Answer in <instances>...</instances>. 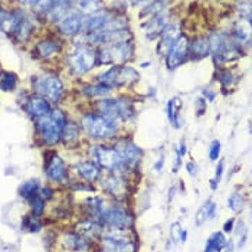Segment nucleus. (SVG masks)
Wrapping results in <instances>:
<instances>
[{"mask_svg": "<svg viewBox=\"0 0 252 252\" xmlns=\"http://www.w3.org/2000/svg\"><path fill=\"white\" fill-rule=\"evenodd\" d=\"M82 128L91 140L102 141L116 136L118 131V124L116 120H111L102 114L90 113L82 118Z\"/></svg>", "mask_w": 252, "mask_h": 252, "instance_id": "1", "label": "nucleus"}, {"mask_svg": "<svg viewBox=\"0 0 252 252\" xmlns=\"http://www.w3.org/2000/svg\"><path fill=\"white\" fill-rule=\"evenodd\" d=\"M66 123H68V120H66L65 113L57 108V110H51V113L45 117L38 118L36 120V128H38L42 140L46 144L54 146L62 138V133H63Z\"/></svg>", "mask_w": 252, "mask_h": 252, "instance_id": "2", "label": "nucleus"}, {"mask_svg": "<svg viewBox=\"0 0 252 252\" xmlns=\"http://www.w3.org/2000/svg\"><path fill=\"white\" fill-rule=\"evenodd\" d=\"M99 223L104 229H118V231H130L134 226V216L124 205H107L104 212L99 216Z\"/></svg>", "mask_w": 252, "mask_h": 252, "instance_id": "3", "label": "nucleus"}, {"mask_svg": "<svg viewBox=\"0 0 252 252\" xmlns=\"http://www.w3.org/2000/svg\"><path fill=\"white\" fill-rule=\"evenodd\" d=\"M90 157H91L93 163H95L99 169L107 170L108 173L121 175L126 172V169L121 163V158L114 147L94 144L90 147Z\"/></svg>", "mask_w": 252, "mask_h": 252, "instance_id": "4", "label": "nucleus"}, {"mask_svg": "<svg viewBox=\"0 0 252 252\" xmlns=\"http://www.w3.org/2000/svg\"><path fill=\"white\" fill-rule=\"evenodd\" d=\"M66 63L72 74L78 77L85 75L97 65V52L87 45H78L72 52L68 54Z\"/></svg>", "mask_w": 252, "mask_h": 252, "instance_id": "5", "label": "nucleus"}, {"mask_svg": "<svg viewBox=\"0 0 252 252\" xmlns=\"http://www.w3.org/2000/svg\"><path fill=\"white\" fill-rule=\"evenodd\" d=\"M99 114L111 120H130L134 117V105L127 98H104L97 104Z\"/></svg>", "mask_w": 252, "mask_h": 252, "instance_id": "6", "label": "nucleus"}, {"mask_svg": "<svg viewBox=\"0 0 252 252\" xmlns=\"http://www.w3.org/2000/svg\"><path fill=\"white\" fill-rule=\"evenodd\" d=\"M102 252H136V244L128 231L104 229L101 235Z\"/></svg>", "mask_w": 252, "mask_h": 252, "instance_id": "7", "label": "nucleus"}, {"mask_svg": "<svg viewBox=\"0 0 252 252\" xmlns=\"http://www.w3.org/2000/svg\"><path fill=\"white\" fill-rule=\"evenodd\" d=\"M134 48L131 42L114 43L102 46L97 54V63L99 65H120L133 57Z\"/></svg>", "mask_w": 252, "mask_h": 252, "instance_id": "8", "label": "nucleus"}, {"mask_svg": "<svg viewBox=\"0 0 252 252\" xmlns=\"http://www.w3.org/2000/svg\"><path fill=\"white\" fill-rule=\"evenodd\" d=\"M35 90L46 101H51V102H58L63 94L62 81L57 75H43V77L36 78Z\"/></svg>", "mask_w": 252, "mask_h": 252, "instance_id": "9", "label": "nucleus"}, {"mask_svg": "<svg viewBox=\"0 0 252 252\" xmlns=\"http://www.w3.org/2000/svg\"><path fill=\"white\" fill-rule=\"evenodd\" d=\"M114 149L117 150V153L121 158V163L124 166L126 170H133L138 166V163L141 161L143 157V152L141 149L137 146L136 143H133L131 140H120L114 146Z\"/></svg>", "mask_w": 252, "mask_h": 252, "instance_id": "10", "label": "nucleus"}, {"mask_svg": "<svg viewBox=\"0 0 252 252\" xmlns=\"http://www.w3.org/2000/svg\"><path fill=\"white\" fill-rule=\"evenodd\" d=\"M189 54V39L186 36H180L175 42V45L172 46V49L169 51L167 57H166V65L170 71H173L176 68H179Z\"/></svg>", "mask_w": 252, "mask_h": 252, "instance_id": "11", "label": "nucleus"}, {"mask_svg": "<svg viewBox=\"0 0 252 252\" xmlns=\"http://www.w3.org/2000/svg\"><path fill=\"white\" fill-rule=\"evenodd\" d=\"M114 13L110 10H98L94 15H88L84 16V28L82 31H85L87 33H93V32H99V31H105L107 26L110 25V22L114 19Z\"/></svg>", "mask_w": 252, "mask_h": 252, "instance_id": "12", "label": "nucleus"}, {"mask_svg": "<svg viewBox=\"0 0 252 252\" xmlns=\"http://www.w3.org/2000/svg\"><path fill=\"white\" fill-rule=\"evenodd\" d=\"M45 173L49 177V180L55 183H62L68 177V169L65 161L55 153H51L49 157L45 160Z\"/></svg>", "mask_w": 252, "mask_h": 252, "instance_id": "13", "label": "nucleus"}, {"mask_svg": "<svg viewBox=\"0 0 252 252\" xmlns=\"http://www.w3.org/2000/svg\"><path fill=\"white\" fill-rule=\"evenodd\" d=\"M84 28V15L79 12L68 13L58 22V31L63 36H77Z\"/></svg>", "mask_w": 252, "mask_h": 252, "instance_id": "14", "label": "nucleus"}, {"mask_svg": "<svg viewBox=\"0 0 252 252\" xmlns=\"http://www.w3.org/2000/svg\"><path fill=\"white\" fill-rule=\"evenodd\" d=\"M101 188L110 196L121 197L127 192V180L123 177V175L110 173V175L101 177Z\"/></svg>", "mask_w": 252, "mask_h": 252, "instance_id": "15", "label": "nucleus"}, {"mask_svg": "<svg viewBox=\"0 0 252 252\" xmlns=\"http://www.w3.org/2000/svg\"><path fill=\"white\" fill-rule=\"evenodd\" d=\"M75 229H77V233H79L81 236H84L87 239H90V241L101 238V235L104 232V226L99 223V220L93 219V218H87V219L79 220Z\"/></svg>", "mask_w": 252, "mask_h": 252, "instance_id": "16", "label": "nucleus"}, {"mask_svg": "<svg viewBox=\"0 0 252 252\" xmlns=\"http://www.w3.org/2000/svg\"><path fill=\"white\" fill-rule=\"evenodd\" d=\"M74 172L77 173L81 179L90 182V183H95L97 180L101 179V169L98 167L95 163H93L91 160H84V161H78L74 166Z\"/></svg>", "mask_w": 252, "mask_h": 252, "instance_id": "17", "label": "nucleus"}, {"mask_svg": "<svg viewBox=\"0 0 252 252\" xmlns=\"http://www.w3.org/2000/svg\"><path fill=\"white\" fill-rule=\"evenodd\" d=\"M170 23V19H169V12L164 10L161 13H157L156 16L150 18V20L147 22L146 28H147V39L153 40L156 38H160L163 29Z\"/></svg>", "mask_w": 252, "mask_h": 252, "instance_id": "18", "label": "nucleus"}, {"mask_svg": "<svg viewBox=\"0 0 252 252\" xmlns=\"http://www.w3.org/2000/svg\"><path fill=\"white\" fill-rule=\"evenodd\" d=\"M62 244L66 250L72 252H87L91 248V241L77 232L65 233L62 236Z\"/></svg>", "mask_w": 252, "mask_h": 252, "instance_id": "19", "label": "nucleus"}, {"mask_svg": "<svg viewBox=\"0 0 252 252\" xmlns=\"http://www.w3.org/2000/svg\"><path fill=\"white\" fill-rule=\"evenodd\" d=\"M26 111L28 114L38 120L40 117H45L46 114L51 113V105H49V101H46L43 97H32L28 99V104H26Z\"/></svg>", "mask_w": 252, "mask_h": 252, "instance_id": "20", "label": "nucleus"}, {"mask_svg": "<svg viewBox=\"0 0 252 252\" xmlns=\"http://www.w3.org/2000/svg\"><path fill=\"white\" fill-rule=\"evenodd\" d=\"M211 54L209 42L208 38H194L192 42H189V54L192 59H203Z\"/></svg>", "mask_w": 252, "mask_h": 252, "instance_id": "21", "label": "nucleus"}, {"mask_svg": "<svg viewBox=\"0 0 252 252\" xmlns=\"http://www.w3.org/2000/svg\"><path fill=\"white\" fill-rule=\"evenodd\" d=\"M216 216V203L212 199H208L200 209L196 212V218H194V225L196 226H202L208 219H214Z\"/></svg>", "mask_w": 252, "mask_h": 252, "instance_id": "22", "label": "nucleus"}, {"mask_svg": "<svg viewBox=\"0 0 252 252\" xmlns=\"http://www.w3.org/2000/svg\"><path fill=\"white\" fill-rule=\"evenodd\" d=\"M61 43L55 39H43L36 45V54L39 58H49L51 55L58 54Z\"/></svg>", "mask_w": 252, "mask_h": 252, "instance_id": "23", "label": "nucleus"}, {"mask_svg": "<svg viewBox=\"0 0 252 252\" xmlns=\"http://www.w3.org/2000/svg\"><path fill=\"white\" fill-rule=\"evenodd\" d=\"M226 241L228 239L225 238V233L223 232H219V231L214 232L206 239L203 252H222V250L226 245Z\"/></svg>", "mask_w": 252, "mask_h": 252, "instance_id": "24", "label": "nucleus"}, {"mask_svg": "<svg viewBox=\"0 0 252 252\" xmlns=\"http://www.w3.org/2000/svg\"><path fill=\"white\" fill-rule=\"evenodd\" d=\"M71 6H72L71 1H54L51 10L48 13V18L54 22H59L62 18H65L68 15V10Z\"/></svg>", "mask_w": 252, "mask_h": 252, "instance_id": "25", "label": "nucleus"}, {"mask_svg": "<svg viewBox=\"0 0 252 252\" xmlns=\"http://www.w3.org/2000/svg\"><path fill=\"white\" fill-rule=\"evenodd\" d=\"M39 189H40V185H39L38 179H31V180L20 185L19 189H18V193H19L20 197L31 200L33 196L39 194Z\"/></svg>", "mask_w": 252, "mask_h": 252, "instance_id": "26", "label": "nucleus"}, {"mask_svg": "<svg viewBox=\"0 0 252 252\" xmlns=\"http://www.w3.org/2000/svg\"><path fill=\"white\" fill-rule=\"evenodd\" d=\"M182 108V101L180 98H173L169 101L167 104V117H169V121L175 126V128H180L182 124H180V120H179V114L177 111Z\"/></svg>", "mask_w": 252, "mask_h": 252, "instance_id": "27", "label": "nucleus"}, {"mask_svg": "<svg viewBox=\"0 0 252 252\" xmlns=\"http://www.w3.org/2000/svg\"><path fill=\"white\" fill-rule=\"evenodd\" d=\"M81 134V128L77 123L74 121H68L65 128H63V133H62V138L65 140V143H74L79 138Z\"/></svg>", "mask_w": 252, "mask_h": 252, "instance_id": "28", "label": "nucleus"}, {"mask_svg": "<svg viewBox=\"0 0 252 252\" xmlns=\"http://www.w3.org/2000/svg\"><path fill=\"white\" fill-rule=\"evenodd\" d=\"M22 229L28 231V232H39L42 229V222L39 219V216L35 215H26L22 220Z\"/></svg>", "mask_w": 252, "mask_h": 252, "instance_id": "29", "label": "nucleus"}, {"mask_svg": "<svg viewBox=\"0 0 252 252\" xmlns=\"http://www.w3.org/2000/svg\"><path fill=\"white\" fill-rule=\"evenodd\" d=\"M228 208L232 211L233 214H239L244 211L245 208V199L244 194L239 192H233L229 197H228Z\"/></svg>", "mask_w": 252, "mask_h": 252, "instance_id": "30", "label": "nucleus"}, {"mask_svg": "<svg viewBox=\"0 0 252 252\" xmlns=\"http://www.w3.org/2000/svg\"><path fill=\"white\" fill-rule=\"evenodd\" d=\"M111 93L110 88L98 84V85H88V87H84L82 88V94L87 95V97H105Z\"/></svg>", "mask_w": 252, "mask_h": 252, "instance_id": "31", "label": "nucleus"}, {"mask_svg": "<svg viewBox=\"0 0 252 252\" xmlns=\"http://www.w3.org/2000/svg\"><path fill=\"white\" fill-rule=\"evenodd\" d=\"M32 32H33V22L31 19H25L19 25V28H18V31H16L15 35L18 36L20 42H25V40H28V38L32 35Z\"/></svg>", "mask_w": 252, "mask_h": 252, "instance_id": "32", "label": "nucleus"}, {"mask_svg": "<svg viewBox=\"0 0 252 252\" xmlns=\"http://www.w3.org/2000/svg\"><path fill=\"white\" fill-rule=\"evenodd\" d=\"M16 84H18V78L12 72H4L0 78V90L4 91V93H9V91L15 90Z\"/></svg>", "mask_w": 252, "mask_h": 252, "instance_id": "33", "label": "nucleus"}, {"mask_svg": "<svg viewBox=\"0 0 252 252\" xmlns=\"http://www.w3.org/2000/svg\"><path fill=\"white\" fill-rule=\"evenodd\" d=\"M75 4L79 9L78 10L79 13L84 12V13H88V15H94V13H97L98 10H101L99 7L102 6V1H77Z\"/></svg>", "mask_w": 252, "mask_h": 252, "instance_id": "34", "label": "nucleus"}, {"mask_svg": "<svg viewBox=\"0 0 252 252\" xmlns=\"http://www.w3.org/2000/svg\"><path fill=\"white\" fill-rule=\"evenodd\" d=\"M45 199L43 197H40L39 194L36 196H33L32 199H31V208H32V214L35 215V216H40V215L45 212Z\"/></svg>", "mask_w": 252, "mask_h": 252, "instance_id": "35", "label": "nucleus"}, {"mask_svg": "<svg viewBox=\"0 0 252 252\" xmlns=\"http://www.w3.org/2000/svg\"><path fill=\"white\" fill-rule=\"evenodd\" d=\"M223 169H225V161L220 160V161L218 163L216 169H215V177L214 179H211V189H212V190H216V189H218V186H219V183H220V180H222V176H223Z\"/></svg>", "mask_w": 252, "mask_h": 252, "instance_id": "36", "label": "nucleus"}, {"mask_svg": "<svg viewBox=\"0 0 252 252\" xmlns=\"http://www.w3.org/2000/svg\"><path fill=\"white\" fill-rule=\"evenodd\" d=\"M220 150H222V144L218 140H214L211 143V146H209V160L211 161H216L219 158Z\"/></svg>", "mask_w": 252, "mask_h": 252, "instance_id": "37", "label": "nucleus"}, {"mask_svg": "<svg viewBox=\"0 0 252 252\" xmlns=\"http://www.w3.org/2000/svg\"><path fill=\"white\" fill-rule=\"evenodd\" d=\"M219 81H220V84H222V87L225 88V87H231V84H232V72L229 71V69H225V71H222L220 72V75H219Z\"/></svg>", "mask_w": 252, "mask_h": 252, "instance_id": "38", "label": "nucleus"}, {"mask_svg": "<svg viewBox=\"0 0 252 252\" xmlns=\"http://www.w3.org/2000/svg\"><path fill=\"white\" fill-rule=\"evenodd\" d=\"M182 232V225L180 222H175L170 228V236H172V242H177L179 241V236Z\"/></svg>", "mask_w": 252, "mask_h": 252, "instance_id": "39", "label": "nucleus"}, {"mask_svg": "<svg viewBox=\"0 0 252 252\" xmlns=\"http://www.w3.org/2000/svg\"><path fill=\"white\" fill-rule=\"evenodd\" d=\"M72 189L74 190H81V192H94V186H87L85 183H81V182L74 183Z\"/></svg>", "mask_w": 252, "mask_h": 252, "instance_id": "40", "label": "nucleus"}, {"mask_svg": "<svg viewBox=\"0 0 252 252\" xmlns=\"http://www.w3.org/2000/svg\"><path fill=\"white\" fill-rule=\"evenodd\" d=\"M235 222H236V219L235 218H229L225 223H223V233H231L233 232V229H235Z\"/></svg>", "mask_w": 252, "mask_h": 252, "instance_id": "41", "label": "nucleus"}, {"mask_svg": "<svg viewBox=\"0 0 252 252\" xmlns=\"http://www.w3.org/2000/svg\"><path fill=\"white\" fill-rule=\"evenodd\" d=\"M205 108H206L205 99H203V98H199V99L196 101V113H197V116H203Z\"/></svg>", "mask_w": 252, "mask_h": 252, "instance_id": "42", "label": "nucleus"}, {"mask_svg": "<svg viewBox=\"0 0 252 252\" xmlns=\"http://www.w3.org/2000/svg\"><path fill=\"white\" fill-rule=\"evenodd\" d=\"M39 192H40V197H43V199H52V196H54V190L49 188V186H45V188H40L39 189Z\"/></svg>", "mask_w": 252, "mask_h": 252, "instance_id": "43", "label": "nucleus"}, {"mask_svg": "<svg viewBox=\"0 0 252 252\" xmlns=\"http://www.w3.org/2000/svg\"><path fill=\"white\" fill-rule=\"evenodd\" d=\"M186 172L189 173L190 176H196L197 175V166H196V163L193 161H189V163H186Z\"/></svg>", "mask_w": 252, "mask_h": 252, "instance_id": "44", "label": "nucleus"}, {"mask_svg": "<svg viewBox=\"0 0 252 252\" xmlns=\"http://www.w3.org/2000/svg\"><path fill=\"white\" fill-rule=\"evenodd\" d=\"M203 97H205V99H206L208 102H212L215 99V97H216V93H214L212 90H205V91H203Z\"/></svg>", "mask_w": 252, "mask_h": 252, "instance_id": "45", "label": "nucleus"}, {"mask_svg": "<svg viewBox=\"0 0 252 252\" xmlns=\"http://www.w3.org/2000/svg\"><path fill=\"white\" fill-rule=\"evenodd\" d=\"M233 251H235L233 241H226V245H225V248L222 250V252H233Z\"/></svg>", "mask_w": 252, "mask_h": 252, "instance_id": "46", "label": "nucleus"}, {"mask_svg": "<svg viewBox=\"0 0 252 252\" xmlns=\"http://www.w3.org/2000/svg\"><path fill=\"white\" fill-rule=\"evenodd\" d=\"M177 152H179V155L182 156V157L188 153V147H186V143H185V141H182V143H180V147L177 149Z\"/></svg>", "mask_w": 252, "mask_h": 252, "instance_id": "47", "label": "nucleus"}, {"mask_svg": "<svg viewBox=\"0 0 252 252\" xmlns=\"http://www.w3.org/2000/svg\"><path fill=\"white\" fill-rule=\"evenodd\" d=\"M163 167H164V160H163V157H161V158L155 164V170L156 172H161Z\"/></svg>", "mask_w": 252, "mask_h": 252, "instance_id": "48", "label": "nucleus"}, {"mask_svg": "<svg viewBox=\"0 0 252 252\" xmlns=\"http://www.w3.org/2000/svg\"><path fill=\"white\" fill-rule=\"evenodd\" d=\"M186 239H188V231L182 229L180 236H179V242H180V244H185V242H186Z\"/></svg>", "mask_w": 252, "mask_h": 252, "instance_id": "49", "label": "nucleus"}, {"mask_svg": "<svg viewBox=\"0 0 252 252\" xmlns=\"http://www.w3.org/2000/svg\"><path fill=\"white\" fill-rule=\"evenodd\" d=\"M7 16H9V12H6L3 7H0V25L4 22V19H6Z\"/></svg>", "mask_w": 252, "mask_h": 252, "instance_id": "50", "label": "nucleus"}]
</instances>
